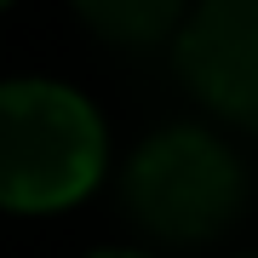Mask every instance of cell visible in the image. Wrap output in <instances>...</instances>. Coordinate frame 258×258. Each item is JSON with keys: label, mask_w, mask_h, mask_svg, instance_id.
<instances>
[{"label": "cell", "mask_w": 258, "mask_h": 258, "mask_svg": "<svg viewBox=\"0 0 258 258\" xmlns=\"http://www.w3.org/2000/svg\"><path fill=\"white\" fill-rule=\"evenodd\" d=\"M103 172V120L57 81L0 86V207L52 212L81 201Z\"/></svg>", "instance_id": "6da1fadb"}, {"label": "cell", "mask_w": 258, "mask_h": 258, "mask_svg": "<svg viewBox=\"0 0 258 258\" xmlns=\"http://www.w3.org/2000/svg\"><path fill=\"white\" fill-rule=\"evenodd\" d=\"M126 207L161 241H212L247 207V172L224 138L161 126L126 161Z\"/></svg>", "instance_id": "7a4b0ae2"}, {"label": "cell", "mask_w": 258, "mask_h": 258, "mask_svg": "<svg viewBox=\"0 0 258 258\" xmlns=\"http://www.w3.org/2000/svg\"><path fill=\"white\" fill-rule=\"evenodd\" d=\"M178 75L207 109L258 132V0H201L178 35Z\"/></svg>", "instance_id": "3957f363"}, {"label": "cell", "mask_w": 258, "mask_h": 258, "mask_svg": "<svg viewBox=\"0 0 258 258\" xmlns=\"http://www.w3.org/2000/svg\"><path fill=\"white\" fill-rule=\"evenodd\" d=\"M75 12H81L103 40L132 46V52L161 46L172 29L184 35V23H189V0H75Z\"/></svg>", "instance_id": "277c9868"}, {"label": "cell", "mask_w": 258, "mask_h": 258, "mask_svg": "<svg viewBox=\"0 0 258 258\" xmlns=\"http://www.w3.org/2000/svg\"><path fill=\"white\" fill-rule=\"evenodd\" d=\"M92 258H144V252H120V247H103V252H92Z\"/></svg>", "instance_id": "5b68a950"}, {"label": "cell", "mask_w": 258, "mask_h": 258, "mask_svg": "<svg viewBox=\"0 0 258 258\" xmlns=\"http://www.w3.org/2000/svg\"><path fill=\"white\" fill-rule=\"evenodd\" d=\"M241 258H258V252H241Z\"/></svg>", "instance_id": "8992f818"}, {"label": "cell", "mask_w": 258, "mask_h": 258, "mask_svg": "<svg viewBox=\"0 0 258 258\" xmlns=\"http://www.w3.org/2000/svg\"><path fill=\"white\" fill-rule=\"evenodd\" d=\"M0 6H6V0H0Z\"/></svg>", "instance_id": "52a82bcc"}]
</instances>
